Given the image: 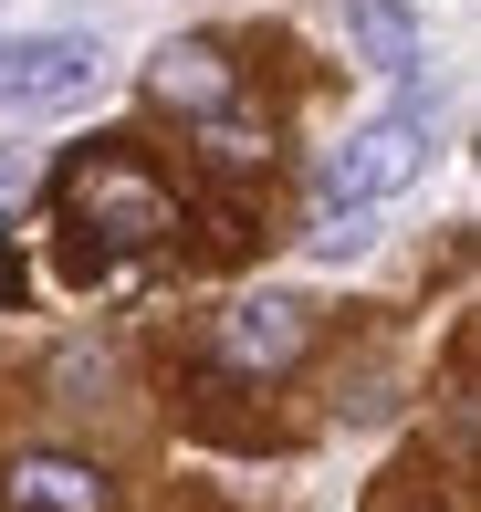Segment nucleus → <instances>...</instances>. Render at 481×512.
Wrapping results in <instances>:
<instances>
[{
    "mask_svg": "<svg viewBox=\"0 0 481 512\" xmlns=\"http://www.w3.org/2000/svg\"><path fill=\"white\" fill-rule=\"evenodd\" d=\"M0 492H11V512H105V471L63 450H21L0 471Z\"/></svg>",
    "mask_w": 481,
    "mask_h": 512,
    "instance_id": "6",
    "label": "nucleus"
},
{
    "mask_svg": "<svg viewBox=\"0 0 481 512\" xmlns=\"http://www.w3.org/2000/svg\"><path fill=\"white\" fill-rule=\"evenodd\" d=\"M74 209H84V230H105V241H157V230H168V189L136 178V168H84Z\"/></svg>",
    "mask_w": 481,
    "mask_h": 512,
    "instance_id": "4",
    "label": "nucleus"
},
{
    "mask_svg": "<svg viewBox=\"0 0 481 512\" xmlns=\"http://www.w3.org/2000/svg\"><path fill=\"white\" fill-rule=\"evenodd\" d=\"M366 251V209H325V230H314V262H356Z\"/></svg>",
    "mask_w": 481,
    "mask_h": 512,
    "instance_id": "8",
    "label": "nucleus"
},
{
    "mask_svg": "<svg viewBox=\"0 0 481 512\" xmlns=\"http://www.w3.org/2000/svg\"><path fill=\"white\" fill-rule=\"evenodd\" d=\"M147 95L178 105V115H220V105L241 95V74L220 63V42H168V53L147 63Z\"/></svg>",
    "mask_w": 481,
    "mask_h": 512,
    "instance_id": "7",
    "label": "nucleus"
},
{
    "mask_svg": "<svg viewBox=\"0 0 481 512\" xmlns=\"http://www.w3.org/2000/svg\"><path fill=\"white\" fill-rule=\"evenodd\" d=\"M304 335H314V324H304L293 293H251V304L220 314V356H231V366H293Z\"/></svg>",
    "mask_w": 481,
    "mask_h": 512,
    "instance_id": "5",
    "label": "nucleus"
},
{
    "mask_svg": "<svg viewBox=\"0 0 481 512\" xmlns=\"http://www.w3.org/2000/svg\"><path fill=\"white\" fill-rule=\"evenodd\" d=\"M21 189H32V147H0V209H21Z\"/></svg>",
    "mask_w": 481,
    "mask_h": 512,
    "instance_id": "9",
    "label": "nucleus"
},
{
    "mask_svg": "<svg viewBox=\"0 0 481 512\" xmlns=\"http://www.w3.org/2000/svg\"><path fill=\"white\" fill-rule=\"evenodd\" d=\"M95 95H105L95 32H11L0 42V105L11 115H84Z\"/></svg>",
    "mask_w": 481,
    "mask_h": 512,
    "instance_id": "1",
    "label": "nucleus"
},
{
    "mask_svg": "<svg viewBox=\"0 0 481 512\" xmlns=\"http://www.w3.org/2000/svg\"><path fill=\"white\" fill-rule=\"evenodd\" d=\"M419 168H429V105L408 95V105H387L377 126H356L346 147L325 157L314 189H325V209H377V199H398Z\"/></svg>",
    "mask_w": 481,
    "mask_h": 512,
    "instance_id": "2",
    "label": "nucleus"
},
{
    "mask_svg": "<svg viewBox=\"0 0 481 512\" xmlns=\"http://www.w3.org/2000/svg\"><path fill=\"white\" fill-rule=\"evenodd\" d=\"M335 32H346V63H366V74H387V84L419 74V53H429L408 0H335Z\"/></svg>",
    "mask_w": 481,
    "mask_h": 512,
    "instance_id": "3",
    "label": "nucleus"
}]
</instances>
